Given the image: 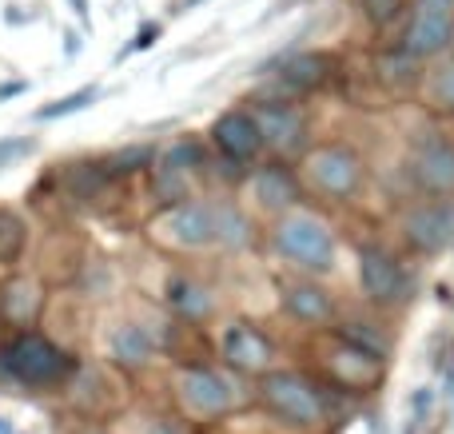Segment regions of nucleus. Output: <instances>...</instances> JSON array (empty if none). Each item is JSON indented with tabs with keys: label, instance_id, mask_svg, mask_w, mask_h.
I'll list each match as a JSON object with an SVG mask.
<instances>
[{
	"label": "nucleus",
	"instance_id": "1",
	"mask_svg": "<svg viewBox=\"0 0 454 434\" xmlns=\"http://www.w3.org/2000/svg\"><path fill=\"white\" fill-rule=\"evenodd\" d=\"M275 247L287 255L291 263L307 271H331L335 267V236L331 228L311 212H291L275 228Z\"/></svg>",
	"mask_w": 454,
	"mask_h": 434
},
{
	"label": "nucleus",
	"instance_id": "2",
	"mask_svg": "<svg viewBox=\"0 0 454 434\" xmlns=\"http://www.w3.org/2000/svg\"><path fill=\"white\" fill-rule=\"evenodd\" d=\"M0 367L28 387H48L68 375V355H60L44 335H20L0 351Z\"/></svg>",
	"mask_w": 454,
	"mask_h": 434
},
{
	"label": "nucleus",
	"instance_id": "3",
	"mask_svg": "<svg viewBox=\"0 0 454 434\" xmlns=\"http://www.w3.org/2000/svg\"><path fill=\"white\" fill-rule=\"evenodd\" d=\"M263 399L275 415H283L295 427H315L323 419V399L307 379L291 371H275L263 379Z\"/></svg>",
	"mask_w": 454,
	"mask_h": 434
},
{
	"label": "nucleus",
	"instance_id": "4",
	"mask_svg": "<svg viewBox=\"0 0 454 434\" xmlns=\"http://www.w3.org/2000/svg\"><path fill=\"white\" fill-rule=\"evenodd\" d=\"M447 48H454V12L419 0V8L411 12L407 32H403V56H411V60H434Z\"/></svg>",
	"mask_w": 454,
	"mask_h": 434
},
{
	"label": "nucleus",
	"instance_id": "5",
	"mask_svg": "<svg viewBox=\"0 0 454 434\" xmlns=\"http://www.w3.org/2000/svg\"><path fill=\"white\" fill-rule=\"evenodd\" d=\"M307 175H311V183L323 191V196L343 199L359 188L363 164L351 148H343V143H327V148H315L311 156H307Z\"/></svg>",
	"mask_w": 454,
	"mask_h": 434
},
{
	"label": "nucleus",
	"instance_id": "6",
	"mask_svg": "<svg viewBox=\"0 0 454 434\" xmlns=\"http://www.w3.org/2000/svg\"><path fill=\"white\" fill-rule=\"evenodd\" d=\"M403 231H407L411 247L415 252H442V247L454 244V204H419L407 212L403 220Z\"/></svg>",
	"mask_w": 454,
	"mask_h": 434
},
{
	"label": "nucleus",
	"instance_id": "7",
	"mask_svg": "<svg viewBox=\"0 0 454 434\" xmlns=\"http://www.w3.org/2000/svg\"><path fill=\"white\" fill-rule=\"evenodd\" d=\"M359 283L367 291V299L375 303H395L407 291V275L395 263V255H387L383 247H363L359 252Z\"/></svg>",
	"mask_w": 454,
	"mask_h": 434
},
{
	"label": "nucleus",
	"instance_id": "8",
	"mask_svg": "<svg viewBox=\"0 0 454 434\" xmlns=\"http://www.w3.org/2000/svg\"><path fill=\"white\" fill-rule=\"evenodd\" d=\"M411 180L427 196H454V148L450 143H427L411 156Z\"/></svg>",
	"mask_w": 454,
	"mask_h": 434
},
{
	"label": "nucleus",
	"instance_id": "9",
	"mask_svg": "<svg viewBox=\"0 0 454 434\" xmlns=\"http://www.w3.org/2000/svg\"><path fill=\"white\" fill-rule=\"evenodd\" d=\"M251 116H255L263 143H267V148H275V151L299 148V143H303V136H307L303 112L291 108V104H259Z\"/></svg>",
	"mask_w": 454,
	"mask_h": 434
},
{
	"label": "nucleus",
	"instance_id": "10",
	"mask_svg": "<svg viewBox=\"0 0 454 434\" xmlns=\"http://www.w3.org/2000/svg\"><path fill=\"white\" fill-rule=\"evenodd\" d=\"M160 228L176 239L180 247H204L215 239V207H204V204H180L164 215Z\"/></svg>",
	"mask_w": 454,
	"mask_h": 434
},
{
	"label": "nucleus",
	"instance_id": "11",
	"mask_svg": "<svg viewBox=\"0 0 454 434\" xmlns=\"http://www.w3.org/2000/svg\"><path fill=\"white\" fill-rule=\"evenodd\" d=\"M180 395H184V403L204 415H223L227 407H231V387H227V379H220L215 371H200V367L180 375Z\"/></svg>",
	"mask_w": 454,
	"mask_h": 434
},
{
	"label": "nucleus",
	"instance_id": "12",
	"mask_svg": "<svg viewBox=\"0 0 454 434\" xmlns=\"http://www.w3.org/2000/svg\"><path fill=\"white\" fill-rule=\"evenodd\" d=\"M215 143H220L227 159H251L263 148V136H259V124L251 112H227L215 124Z\"/></svg>",
	"mask_w": 454,
	"mask_h": 434
},
{
	"label": "nucleus",
	"instance_id": "13",
	"mask_svg": "<svg viewBox=\"0 0 454 434\" xmlns=\"http://www.w3.org/2000/svg\"><path fill=\"white\" fill-rule=\"evenodd\" d=\"M223 359L231 367H239V371H267V363H271V343L263 339V335L255 331V327H227L223 335Z\"/></svg>",
	"mask_w": 454,
	"mask_h": 434
},
{
	"label": "nucleus",
	"instance_id": "14",
	"mask_svg": "<svg viewBox=\"0 0 454 434\" xmlns=\"http://www.w3.org/2000/svg\"><path fill=\"white\" fill-rule=\"evenodd\" d=\"M327 367L347 387H371V383L379 379V355H371V351H363V347H351V343H343V347L327 359Z\"/></svg>",
	"mask_w": 454,
	"mask_h": 434
},
{
	"label": "nucleus",
	"instance_id": "15",
	"mask_svg": "<svg viewBox=\"0 0 454 434\" xmlns=\"http://www.w3.org/2000/svg\"><path fill=\"white\" fill-rule=\"evenodd\" d=\"M283 307H287L295 319H303V323H327V319H331L327 291H323V287H315V283L283 287Z\"/></svg>",
	"mask_w": 454,
	"mask_h": 434
},
{
	"label": "nucleus",
	"instance_id": "16",
	"mask_svg": "<svg viewBox=\"0 0 454 434\" xmlns=\"http://www.w3.org/2000/svg\"><path fill=\"white\" fill-rule=\"evenodd\" d=\"M255 199L263 207H271V212L291 207L299 199L295 175H291L287 167H259V172H255Z\"/></svg>",
	"mask_w": 454,
	"mask_h": 434
},
{
	"label": "nucleus",
	"instance_id": "17",
	"mask_svg": "<svg viewBox=\"0 0 454 434\" xmlns=\"http://www.w3.org/2000/svg\"><path fill=\"white\" fill-rule=\"evenodd\" d=\"M327 76H331V60H327V56H319V52L295 56V60H287V64H283V72H279V80L287 88H295V92L319 88Z\"/></svg>",
	"mask_w": 454,
	"mask_h": 434
},
{
	"label": "nucleus",
	"instance_id": "18",
	"mask_svg": "<svg viewBox=\"0 0 454 434\" xmlns=\"http://www.w3.org/2000/svg\"><path fill=\"white\" fill-rule=\"evenodd\" d=\"M40 303H44V295H40V287L32 279H12L4 287V295H0V307H4V315L12 323H32L40 315Z\"/></svg>",
	"mask_w": 454,
	"mask_h": 434
},
{
	"label": "nucleus",
	"instance_id": "19",
	"mask_svg": "<svg viewBox=\"0 0 454 434\" xmlns=\"http://www.w3.org/2000/svg\"><path fill=\"white\" fill-rule=\"evenodd\" d=\"M112 359L124 367H144L152 359V339L132 323L116 327V331H112Z\"/></svg>",
	"mask_w": 454,
	"mask_h": 434
},
{
	"label": "nucleus",
	"instance_id": "20",
	"mask_svg": "<svg viewBox=\"0 0 454 434\" xmlns=\"http://www.w3.org/2000/svg\"><path fill=\"white\" fill-rule=\"evenodd\" d=\"M168 299H172V307L180 311V315H188V319H204L207 311H212V299H207V291L200 283H192V279H172V287H168Z\"/></svg>",
	"mask_w": 454,
	"mask_h": 434
},
{
	"label": "nucleus",
	"instance_id": "21",
	"mask_svg": "<svg viewBox=\"0 0 454 434\" xmlns=\"http://www.w3.org/2000/svg\"><path fill=\"white\" fill-rule=\"evenodd\" d=\"M152 191H156V199H164V204H172V207L188 204V172H180V167H172V164L160 159L156 180H152Z\"/></svg>",
	"mask_w": 454,
	"mask_h": 434
},
{
	"label": "nucleus",
	"instance_id": "22",
	"mask_svg": "<svg viewBox=\"0 0 454 434\" xmlns=\"http://www.w3.org/2000/svg\"><path fill=\"white\" fill-rule=\"evenodd\" d=\"M427 100L439 112H454V56L431 72V80H427Z\"/></svg>",
	"mask_w": 454,
	"mask_h": 434
},
{
	"label": "nucleus",
	"instance_id": "23",
	"mask_svg": "<svg viewBox=\"0 0 454 434\" xmlns=\"http://www.w3.org/2000/svg\"><path fill=\"white\" fill-rule=\"evenodd\" d=\"M215 239L227 247H243L251 239V223L235 207H215Z\"/></svg>",
	"mask_w": 454,
	"mask_h": 434
},
{
	"label": "nucleus",
	"instance_id": "24",
	"mask_svg": "<svg viewBox=\"0 0 454 434\" xmlns=\"http://www.w3.org/2000/svg\"><path fill=\"white\" fill-rule=\"evenodd\" d=\"M96 88H80V92H72V96H64V100H56V104H48V108H40L36 112V120H60V116H72V112H80V108H88V104L96 100Z\"/></svg>",
	"mask_w": 454,
	"mask_h": 434
},
{
	"label": "nucleus",
	"instance_id": "25",
	"mask_svg": "<svg viewBox=\"0 0 454 434\" xmlns=\"http://www.w3.org/2000/svg\"><path fill=\"white\" fill-rule=\"evenodd\" d=\"M152 159H156V148H152V143H136V148H124L120 156H112L104 167H108L112 175H120V172L128 175V172H136V167L152 164Z\"/></svg>",
	"mask_w": 454,
	"mask_h": 434
},
{
	"label": "nucleus",
	"instance_id": "26",
	"mask_svg": "<svg viewBox=\"0 0 454 434\" xmlns=\"http://www.w3.org/2000/svg\"><path fill=\"white\" fill-rule=\"evenodd\" d=\"M403 4H407V0H363V12H367L371 24L387 28V24H395L403 16Z\"/></svg>",
	"mask_w": 454,
	"mask_h": 434
},
{
	"label": "nucleus",
	"instance_id": "27",
	"mask_svg": "<svg viewBox=\"0 0 454 434\" xmlns=\"http://www.w3.org/2000/svg\"><path fill=\"white\" fill-rule=\"evenodd\" d=\"M100 183H104V172H92V167H84V164H80V167H72V175H68V188L76 191L80 199H84V196H92V191L100 188Z\"/></svg>",
	"mask_w": 454,
	"mask_h": 434
},
{
	"label": "nucleus",
	"instance_id": "28",
	"mask_svg": "<svg viewBox=\"0 0 454 434\" xmlns=\"http://www.w3.org/2000/svg\"><path fill=\"white\" fill-rule=\"evenodd\" d=\"M16 247H20V223H16L12 215H0V255L12 260Z\"/></svg>",
	"mask_w": 454,
	"mask_h": 434
},
{
	"label": "nucleus",
	"instance_id": "29",
	"mask_svg": "<svg viewBox=\"0 0 454 434\" xmlns=\"http://www.w3.org/2000/svg\"><path fill=\"white\" fill-rule=\"evenodd\" d=\"M32 148H36L32 140H4L0 143V167H8L16 156H24V151H32Z\"/></svg>",
	"mask_w": 454,
	"mask_h": 434
},
{
	"label": "nucleus",
	"instance_id": "30",
	"mask_svg": "<svg viewBox=\"0 0 454 434\" xmlns=\"http://www.w3.org/2000/svg\"><path fill=\"white\" fill-rule=\"evenodd\" d=\"M431 403H434V391L431 387H419L415 391V403H411V407H415V419H427V415H431Z\"/></svg>",
	"mask_w": 454,
	"mask_h": 434
},
{
	"label": "nucleus",
	"instance_id": "31",
	"mask_svg": "<svg viewBox=\"0 0 454 434\" xmlns=\"http://www.w3.org/2000/svg\"><path fill=\"white\" fill-rule=\"evenodd\" d=\"M28 84H20V80H12V84H0V100H12V96H20Z\"/></svg>",
	"mask_w": 454,
	"mask_h": 434
},
{
	"label": "nucleus",
	"instance_id": "32",
	"mask_svg": "<svg viewBox=\"0 0 454 434\" xmlns=\"http://www.w3.org/2000/svg\"><path fill=\"white\" fill-rule=\"evenodd\" d=\"M152 36H160V28H156V24H148V28H144L140 36H136V44H132V48H148V44H152Z\"/></svg>",
	"mask_w": 454,
	"mask_h": 434
},
{
	"label": "nucleus",
	"instance_id": "33",
	"mask_svg": "<svg viewBox=\"0 0 454 434\" xmlns=\"http://www.w3.org/2000/svg\"><path fill=\"white\" fill-rule=\"evenodd\" d=\"M72 8H76L80 20H88V0H72Z\"/></svg>",
	"mask_w": 454,
	"mask_h": 434
},
{
	"label": "nucleus",
	"instance_id": "34",
	"mask_svg": "<svg viewBox=\"0 0 454 434\" xmlns=\"http://www.w3.org/2000/svg\"><path fill=\"white\" fill-rule=\"evenodd\" d=\"M423 4H439V8H454V0H423Z\"/></svg>",
	"mask_w": 454,
	"mask_h": 434
},
{
	"label": "nucleus",
	"instance_id": "35",
	"mask_svg": "<svg viewBox=\"0 0 454 434\" xmlns=\"http://www.w3.org/2000/svg\"><path fill=\"white\" fill-rule=\"evenodd\" d=\"M0 434H12V430H8V419H0Z\"/></svg>",
	"mask_w": 454,
	"mask_h": 434
}]
</instances>
